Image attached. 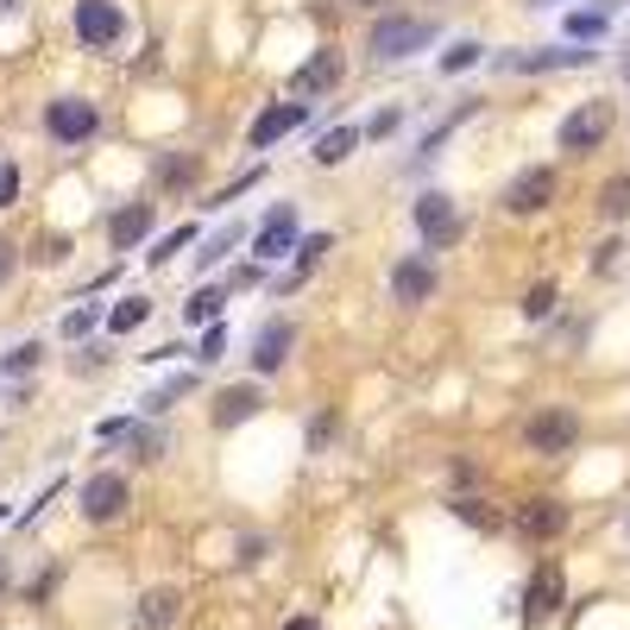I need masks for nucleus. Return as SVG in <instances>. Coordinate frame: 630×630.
<instances>
[{"instance_id":"1","label":"nucleus","mask_w":630,"mask_h":630,"mask_svg":"<svg viewBox=\"0 0 630 630\" xmlns=\"http://www.w3.org/2000/svg\"><path fill=\"white\" fill-rule=\"evenodd\" d=\"M435 32L441 26L429 13H378L373 32H366V51L378 63H397V58H410V51H423V44H435Z\"/></svg>"},{"instance_id":"2","label":"nucleus","mask_w":630,"mask_h":630,"mask_svg":"<svg viewBox=\"0 0 630 630\" xmlns=\"http://www.w3.org/2000/svg\"><path fill=\"white\" fill-rule=\"evenodd\" d=\"M410 215H416V234H423V246H429V253H448V246H460V240H467V215H460V202L441 196V190H423Z\"/></svg>"},{"instance_id":"3","label":"nucleus","mask_w":630,"mask_h":630,"mask_svg":"<svg viewBox=\"0 0 630 630\" xmlns=\"http://www.w3.org/2000/svg\"><path fill=\"white\" fill-rule=\"evenodd\" d=\"M611 120H618V114H611V101H580V108L561 120L555 145H561L568 158H587V152H599V145L611 139Z\"/></svg>"},{"instance_id":"4","label":"nucleus","mask_w":630,"mask_h":630,"mask_svg":"<svg viewBox=\"0 0 630 630\" xmlns=\"http://www.w3.org/2000/svg\"><path fill=\"white\" fill-rule=\"evenodd\" d=\"M573 441H580V416H573L568 404H549V410H536L530 423H524V448L542 454V460H561Z\"/></svg>"},{"instance_id":"5","label":"nucleus","mask_w":630,"mask_h":630,"mask_svg":"<svg viewBox=\"0 0 630 630\" xmlns=\"http://www.w3.org/2000/svg\"><path fill=\"white\" fill-rule=\"evenodd\" d=\"M44 133L58 139V145H89L101 133V108L89 95H58L44 108Z\"/></svg>"},{"instance_id":"6","label":"nucleus","mask_w":630,"mask_h":630,"mask_svg":"<svg viewBox=\"0 0 630 630\" xmlns=\"http://www.w3.org/2000/svg\"><path fill=\"white\" fill-rule=\"evenodd\" d=\"M555 190H561V177H555V164H530V171H517L511 183H505V196H498V209L505 215H542L555 202Z\"/></svg>"},{"instance_id":"7","label":"nucleus","mask_w":630,"mask_h":630,"mask_svg":"<svg viewBox=\"0 0 630 630\" xmlns=\"http://www.w3.org/2000/svg\"><path fill=\"white\" fill-rule=\"evenodd\" d=\"M592 51L587 44H542V51H505L498 70L505 77H549V70H587Z\"/></svg>"},{"instance_id":"8","label":"nucleus","mask_w":630,"mask_h":630,"mask_svg":"<svg viewBox=\"0 0 630 630\" xmlns=\"http://www.w3.org/2000/svg\"><path fill=\"white\" fill-rule=\"evenodd\" d=\"M77 39L89 51H114L126 39V7L120 0H77Z\"/></svg>"},{"instance_id":"9","label":"nucleus","mask_w":630,"mask_h":630,"mask_svg":"<svg viewBox=\"0 0 630 630\" xmlns=\"http://www.w3.org/2000/svg\"><path fill=\"white\" fill-rule=\"evenodd\" d=\"M561 606H568V573H561V561H536L530 587H524V624H549Z\"/></svg>"},{"instance_id":"10","label":"nucleus","mask_w":630,"mask_h":630,"mask_svg":"<svg viewBox=\"0 0 630 630\" xmlns=\"http://www.w3.org/2000/svg\"><path fill=\"white\" fill-rule=\"evenodd\" d=\"M291 347H296V322H291V315L258 322V335H253V378L284 373V366H291Z\"/></svg>"},{"instance_id":"11","label":"nucleus","mask_w":630,"mask_h":630,"mask_svg":"<svg viewBox=\"0 0 630 630\" xmlns=\"http://www.w3.org/2000/svg\"><path fill=\"white\" fill-rule=\"evenodd\" d=\"M435 284H441V272H435L429 253H404L392 265V303H404V309H416V303H429Z\"/></svg>"},{"instance_id":"12","label":"nucleus","mask_w":630,"mask_h":630,"mask_svg":"<svg viewBox=\"0 0 630 630\" xmlns=\"http://www.w3.org/2000/svg\"><path fill=\"white\" fill-rule=\"evenodd\" d=\"M341 77H347V58H341V44H322V51H309V63H296L291 89H296V95H328Z\"/></svg>"},{"instance_id":"13","label":"nucleus","mask_w":630,"mask_h":630,"mask_svg":"<svg viewBox=\"0 0 630 630\" xmlns=\"http://www.w3.org/2000/svg\"><path fill=\"white\" fill-rule=\"evenodd\" d=\"M296 253V209L291 202H277L272 215L258 221V234H253V258L258 265H272V258Z\"/></svg>"},{"instance_id":"14","label":"nucleus","mask_w":630,"mask_h":630,"mask_svg":"<svg viewBox=\"0 0 630 630\" xmlns=\"http://www.w3.org/2000/svg\"><path fill=\"white\" fill-rule=\"evenodd\" d=\"M303 120H309V101H277V108H265V114L246 126V145H253V152H272L277 139L296 133Z\"/></svg>"},{"instance_id":"15","label":"nucleus","mask_w":630,"mask_h":630,"mask_svg":"<svg viewBox=\"0 0 630 630\" xmlns=\"http://www.w3.org/2000/svg\"><path fill=\"white\" fill-rule=\"evenodd\" d=\"M258 410H265V392H258V378H246V385H227V392H215V410H209V423H215V429H240V423H253Z\"/></svg>"},{"instance_id":"16","label":"nucleus","mask_w":630,"mask_h":630,"mask_svg":"<svg viewBox=\"0 0 630 630\" xmlns=\"http://www.w3.org/2000/svg\"><path fill=\"white\" fill-rule=\"evenodd\" d=\"M82 517H89V524L126 517V479H120V472H95V479L82 486Z\"/></svg>"},{"instance_id":"17","label":"nucleus","mask_w":630,"mask_h":630,"mask_svg":"<svg viewBox=\"0 0 630 630\" xmlns=\"http://www.w3.org/2000/svg\"><path fill=\"white\" fill-rule=\"evenodd\" d=\"M517 530L530 536V542H555V536L568 530V505L561 498H524L517 505Z\"/></svg>"},{"instance_id":"18","label":"nucleus","mask_w":630,"mask_h":630,"mask_svg":"<svg viewBox=\"0 0 630 630\" xmlns=\"http://www.w3.org/2000/svg\"><path fill=\"white\" fill-rule=\"evenodd\" d=\"M183 611V592L177 587H152L139 592V611H133V630H171Z\"/></svg>"},{"instance_id":"19","label":"nucleus","mask_w":630,"mask_h":630,"mask_svg":"<svg viewBox=\"0 0 630 630\" xmlns=\"http://www.w3.org/2000/svg\"><path fill=\"white\" fill-rule=\"evenodd\" d=\"M152 221H158L152 202H126V209H114V221H108V240H114L120 253H133L139 240L152 234Z\"/></svg>"},{"instance_id":"20","label":"nucleus","mask_w":630,"mask_h":630,"mask_svg":"<svg viewBox=\"0 0 630 630\" xmlns=\"http://www.w3.org/2000/svg\"><path fill=\"white\" fill-rule=\"evenodd\" d=\"M152 177H158V190H190V183L202 177V158L196 152H164L152 164Z\"/></svg>"},{"instance_id":"21","label":"nucleus","mask_w":630,"mask_h":630,"mask_svg":"<svg viewBox=\"0 0 630 630\" xmlns=\"http://www.w3.org/2000/svg\"><path fill=\"white\" fill-rule=\"evenodd\" d=\"M221 309H227V284H202V291H190V303H183V322L209 328V322H221Z\"/></svg>"},{"instance_id":"22","label":"nucleus","mask_w":630,"mask_h":630,"mask_svg":"<svg viewBox=\"0 0 630 630\" xmlns=\"http://www.w3.org/2000/svg\"><path fill=\"white\" fill-rule=\"evenodd\" d=\"M359 145V126H335V133H322L315 139V164H322V171H335V164H347V152H354Z\"/></svg>"},{"instance_id":"23","label":"nucleus","mask_w":630,"mask_h":630,"mask_svg":"<svg viewBox=\"0 0 630 630\" xmlns=\"http://www.w3.org/2000/svg\"><path fill=\"white\" fill-rule=\"evenodd\" d=\"M240 240H246V227H240V221H227V227H215V234L202 240V253H196V272L209 277V265H221V258L234 253Z\"/></svg>"},{"instance_id":"24","label":"nucleus","mask_w":630,"mask_h":630,"mask_svg":"<svg viewBox=\"0 0 630 630\" xmlns=\"http://www.w3.org/2000/svg\"><path fill=\"white\" fill-rule=\"evenodd\" d=\"M328 246H335V234H309V240H296V272L284 277L277 291H296V284H303V277H309L315 265H322V253H328Z\"/></svg>"},{"instance_id":"25","label":"nucleus","mask_w":630,"mask_h":630,"mask_svg":"<svg viewBox=\"0 0 630 630\" xmlns=\"http://www.w3.org/2000/svg\"><path fill=\"white\" fill-rule=\"evenodd\" d=\"M120 448L133 454L139 467H158V460H164V435H158V429H145V423H133V429L120 435Z\"/></svg>"},{"instance_id":"26","label":"nucleus","mask_w":630,"mask_h":630,"mask_svg":"<svg viewBox=\"0 0 630 630\" xmlns=\"http://www.w3.org/2000/svg\"><path fill=\"white\" fill-rule=\"evenodd\" d=\"M145 315H152L145 296H120L114 309H108V335H133V328H145Z\"/></svg>"},{"instance_id":"27","label":"nucleus","mask_w":630,"mask_h":630,"mask_svg":"<svg viewBox=\"0 0 630 630\" xmlns=\"http://www.w3.org/2000/svg\"><path fill=\"white\" fill-rule=\"evenodd\" d=\"M472 114H479V101H460V108H454V114L441 120V126H429V133H423V145H416V158H435V152H441V145H448V133H454V126H460V120H472Z\"/></svg>"},{"instance_id":"28","label":"nucleus","mask_w":630,"mask_h":630,"mask_svg":"<svg viewBox=\"0 0 630 630\" xmlns=\"http://www.w3.org/2000/svg\"><path fill=\"white\" fill-rule=\"evenodd\" d=\"M555 303H561V291L542 277V284H530V291H524V303H517V309H524V322H549Z\"/></svg>"},{"instance_id":"29","label":"nucleus","mask_w":630,"mask_h":630,"mask_svg":"<svg viewBox=\"0 0 630 630\" xmlns=\"http://www.w3.org/2000/svg\"><path fill=\"white\" fill-rule=\"evenodd\" d=\"M611 26V7H587V13H568V39H599V32H606Z\"/></svg>"},{"instance_id":"30","label":"nucleus","mask_w":630,"mask_h":630,"mask_svg":"<svg viewBox=\"0 0 630 630\" xmlns=\"http://www.w3.org/2000/svg\"><path fill=\"white\" fill-rule=\"evenodd\" d=\"M599 215H606V221H624L630 215V177H611L606 190H599Z\"/></svg>"},{"instance_id":"31","label":"nucleus","mask_w":630,"mask_h":630,"mask_svg":"<svg viewBox=\"0 0 630 630\" xmlns=\"http://www.w3.org/2000/svg\"><path fill=\"white\" fill-rule=\"evenodd\" d=\"M190 240H196V221H183V227H171V234L158 240V246H152L145 258H152V265H171V258H177L183 246H190Z\"/></svg>"},{"instance_id":"32","label":"nucleus","mask_w":630,"mask_h":630,"mask_svg":"<svg viewBox=\"0 0 630 630\" xmlns=\"http://www.w3.org/2000/svg\"><path fill=\"white\" fill-rule=\"evenodd\" d=\"M454 517L472 524V530H498V511L486 505V498H454Z\"/></svg>"},{"instance_id":"33","label":"nucleus","mask_w":630,"mask_h":630,"mask_svg":"<svg viewBox=\"0 0 630 630\" xmlns=\"http://www.w3.org/2000/svg\"><path fill=\"white\" fill-rule=\"evenodd\" d=\"M479 58H486V44H479V39H460L454 51H441V70H448V77H460V70H472Z\"/></svg>"},{"instance_id":"34","label":"nucleus","mask_w":630,"mask_h":630,"mask_svg":"<svg viewBox=\"0 0 630 630\" xmlns=\"http://www.w3.org/2000/svg\"><path fill=\"white\" fill-rule=\"evenodd\" d=\"M39 359H44V347H39V341H26V347H13V354L0 359V373H7V378H20V373H32Z\"/></svg>"},{"instance_id":"35","label":"nucleus","mask_w":630,"mask_h":630,"mask_svg":"<svg viewBox=\"0 0 630 630\" xmlns=\"http://www.w3.org/2000/svg\"><path fill=\"white\" fill-rule=\"evenodd\" d=\"M101 315H108L101 303H82V309H70V315H63V335H70V341H77V335H89V328H95Z\"/></svg>"},{"instance_id":"36","label":"nucleus","mask_w":630,"mask_h":630,"mask_svg":"<svg viewBox=\"0 0 630 630\" xmlns=\"http://www.w3.org/2000/svg\"><path fill=\"white\" fill-rule=\"evenodd\" d=\"M221 354H227V328H221V322H209V328H202V347H196V359H202V366H215Z\"/></svg>"},{"instance_id":"37","label":"nucleus","mask_w":630,"mask_h":630,"mask_svg":"<svg viewBox=\"0 0 630 630\" xmlns=\"http://www.w3.org/2000/svg\"><path fill=\"white\" fill-rule=\"evenodd\" d=\"M13 202H20V164L0 158V209H13Z\"/></svg>"},{"instance_id":"38","label":"nucleus","mask_w":630,"mask_h":630,"mask_svg":"<svg viewBox=\"0 0 630 630\" xmlns=\"http://www.w3.org/2000/svg\"><path fill=\"white\" fill-rule=\"evenodd\" d=\"M32 258H39V265H63V258H70V234H44Z\"/></svg>"},{"instance_id":"39","label":"nucleus","mask_w":630,"mask_h":630,"mask_svg":"<svg viewBox=\"0 0 630 630\" xmlns=\"http://www.w3.org/2000/svg\"><path fill=\"white\" fill-rule=\"evenodd\" d=\"M397 120H404V108H385V114L366 120V133H359V139H385V133H397Z\"/></svg>"},{"instance_id":"40","label":"nucleus","mask_w":630,"mask_h":630,"mask_svg":"<svg viewBox=\"0 0 630 630\" xmlns=\"http://www.w3.org/2000/svg\"><path fill=\"white\" fill-rule=\"evenodd\" d=\"M126 429H133V416H101V423H95V435H101V441H120Z\"/></svg>"},{"instance_id":"41","label":"nucleus","mask_w":630,"mask_h":630,"mask_svg":"<svg viewBox=\"0 0 630 630\" xmlns=\"http://www.w3.org/2000/svg\"><path fill=\"white\" fill-rule=\"evenodd\" d=\"M618 253H624V240H606V246L592 253V272H611V265H618Z\"/></svg>"},{"instance_id":"42","label":"nucleus","mask_w":630,"mask_h":630,"mask_svg":"<svg viewBox=\"0 0 630 630\" xmlns=\"http://www.w3.org/2000/svg\"><path fill=\"white\" fill-rule=\"evenodd\" d=\"M258 277H265V265H258V258H253V265H240V272L227 277V291H246V284H258Z\"/></svg>"},{"instance_id":"43","label":"nucleus","mask_w":630,"mask_h":630,"mask_svg":"<svg viewBox=\"0 0 630 630\" xmlns=\"http://www.w3.org/2000/svg\"><path fill=\"white\" fill-rule=\"evenodd\" d=\"M13 265H20V253H13V246H7V240H0V284H7V277H13Z\"/></svg>"},{"instance_id":"44","label":"nucleus","mask_w":630,"mask_h":630,"mask_svg":"<svg viewBox=\"0 0 630 630\" xmlns=\"http://www.w3.org/2000/svg\"><path fill=\"white\" fill-rule=\"evenodd\" d=\"M284 630H322V624H315V618H291Z\"/></svg>"},{"instance_id":"45","label":"nucleus","mask_w":630,"mask_h":630,"mask_svg":"<svg viewBox=\"0 0 630 630\" xmlns=\"http://www.w3.org/2000/svg\"><path fill=\"white\" fill-rule=\"evenodd\" d=\"M0 13H20V0H0Z\"/></svg>"},{"instance_id":"46","label":"nucleus","mask_w":630,"mask_h":630,"mask_svg":"<svg viewBox=\"0 0 630 630\" xmlns=\"http://www.w3.org/2000/svg\"><path fill=\"white\" fill-rule=\"evenodd\" d=\"M347 7H385V0H347Z\"/></svg>"},{"instance_id":"47","label":"nucleus","mask_w":630,"mask_h":630,"mask_svg":"<svg viewBox=\"0 0 630 630\" xmlns=\"http://www.w3.org/2000/svg\"><path fill=\"white\" fill-rule=\"evenodd\" d=\"M524 7H561V0H524Z\"/></svg>"},{"instance_id":"48","label":"nucleus","mask_w":630,"mask_h":630,"mask_svg":"<svg viewBox=\"0 0 630 630\" xmlns=\"http://www.w3.org/2000/svg\"><path fill=\"white\" fill-rule=\"evenodd\" d=\"M0 592H7V573H0Z\"/></svg>"}]
</instances>
